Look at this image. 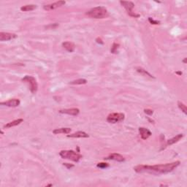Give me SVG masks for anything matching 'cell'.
I'll list each match as a JSON object with an SVG mask.
<instances>
[{"label":"cell","mask_w":187,"mask_h":187,"mask_svg":"<svg viewBox=\"0 0 187 187\" xmlns=\"http://www.w3.org/2000/svg\"><path fill=\"white\" fill-rule=\"evenodd\" d=\"M87 83V80L86 79L83 78H80V79H77V80H75L73 81H71L70 83V84L71 85H83V84H86Z\"/></svg>","instance_id":"obj_20"},{"label":"cell","mask_w":187,"mask_h":187,"mask_svg":"<svg viewBox=\"0 0 187 187\" xmlns=\"http://www.w3.org/2000/svg\"><path fill=\"white\" fill-rule=\"evenodd\" d=\"M71 132V129L69 127H64V128H59L56 129L53 131V133L55 135H59V134H69Z\"/></svg>","instance_id":"obj_17"},{"label":"cell","mask_w":187,"mask_h":187,"mask_svg":"<svg viewBox=\"0 0 187 187\" xmlns=\"http://www.w3.org/2000/svg\"><path fill=\"white\" fill-rule=\"evenodd\" d=\"M119 47H120V45H119V43H114L111 47L110 52H111L112 54H118V52H119Z\"/></svg>","instance_id":"obj_21"},{"label":"cell","mask_w":187,"mask_h":187,"mask_svg":"<svg viewBox=\"0 0 187 187\" xmlns=\"http://www.w3.org/2000/svg\"><path fill=\"white\" fill-rule=\"evenodd\" d=\"M144 113H146V114L149 115V116H151V115L153 114L154 111L152 110H151V109H145Z\"/></svg>","instance_id":"obj_25"},{"label":"cell","mask_w":187,"mask_h":187,"mask_svg":"<svg viewBox=\"0 0 187 187\" xmlns=\"http://www.w3.org/2000/svg\"><path fill=\"white\" fill-rule=\"evenodd\" d=\"M86 15L91 18H95V19H103L108 17L109 14L107 12V10L104 7H96L86 13Z\"/></svg>","instance_id":"obj_2"},{"label":"cell","mask_w":187,"mask_h":187,"mask_svg":"<svg viewBox=\"0 0 187 187\" xmlns=\"http://www.w3.org/2000/svg\"><path fill=\"white\" fill-rule=\"evenodd\" d=\"M37 8V5H27L21 7V10L23 12H27V11H32Z\"/></svg>","instance_id":"obj_19"},{"label":"cell","mask_w":187,"mask_h":187,"mask_svg":"<svg viewBox=\"0 0 187 187\" xmlns=\"http://www.w3.org/2000/svg\"><path fill=\"white\" fill-rule=\"evenodd\" d=\"M20 103H21V102H20V100L18 99H12V100H9L8 101L2 102L0 104L2 105L7 106V107H18L20 105Z\"/></svg>","instance_id":"obj_8"},{"label":"cell","mask_w":187,"mask_h":187,"mask_svg":"<svg viewBox=\"0 0 187 187\" xmlns=\"http://www.w3.org/2000/svg\"><path fill=\"white\" fill-rule=\"evenodd\" d=\"M96 42H97V43H99V44H101V45L104 44V43H103V40H102V39L100 38V37H98V38L96 39Z\"/></svg>","instance_id":"obj_27"},{"label":"cell","mask_w":187,"mask_h":187,"mask_svg":"<svg viewBox=\"0 0 187 187\" xmlns=\"http://www.w3.org/2000/svg\"><path fill=\"white\" fill-rule=\"evenodd\" d=\"M138 130H139L140 135L143 140H147L152 135L151 132L145 127H140Z\"/></svg>","instance_id":"obj_11"},{"label":"cell","mask_w":187,"mask_h":187,"mask_svg":"<svg viewBox=\"0 0 187 187\" xmlns=\"http://www.w3.org/2000/svg\"><path fill=\"white\" fill-rule=\"evenodd\" d=\"M110 166L109 164L107 163H105V162H100V163L97 164V167L99 168H101V169H105V168L108 167Z\"/></svg>","instance_id":"obj_23"},{"label":"cell","mask_w":187,"mask_h":187,"mask_svg":"<svg viewBox=\"0 0 187 187\" xmlns=\"http://www.w3.org/2000/svg\"><path fill=\"white\" fill-rule=\"evenodd\" d=\"M68 137H73V138H87L89 137V135L85 132H82V131H78L75 133L71 134V135H67Z\"/></svg>","instance_id":"obj_13"},{"label":"cell","mask_w":187,"mask_h":187,"mask_svg":"<svg viewBox=\"0 0 187 187\" xmlns=\"http://www.w3.org/2000/svg\"><path fill=\"white\" fill-rule=\"evenodd\" d=\"M181 162L179 161L172 162V163L162 164V165H137L134 167V170L138 173L154 174V175H160V174H167L172 172V170L178 167Z\"/></svg>","instance_id":"obj_1"},{"label":"cell","mask_w":187,"mask_h":187,"mask_svg":"<svg viewBox=\"0 0 187 187\" xmlns=\"http://www.w3.org/2000/svg\"><path fill=\"white\" fill-rule=\"evenodd\" d=\"M65 4H66L65 1H58V2H54V3L44 5V6H43V9H44L45 10L51 11V10H53L57 9V8H59V7L63 6V5H65Z\"/></svg>","instance_id":"obj_7"},{"label":"cell","mask_w":187,"mask_h":187,"mask_svg":"<svg viewBox=\"0 0 187 187\" xmlns=\"http://www.w3.org/2000/svg\"><path fill=\"white\" fill-rule=\"evenodd\" d=\"M149 22L152 24H156V25H157V24H160V22H159V21H155V20H154L153 18H149Z\"/></svg>","instance_id":"obj_24"},{"label":"cell","mask_w":187,"mask_h":187,"mask_svg":"<svg viewBox=\"0 0 187 187\" xmlns=\"http://www.w3.org/2000/svg\"><path fill=\"white\" fill-rule=\"evenodd\" d=\"M136 70H137V73H140V74L143 75L148 76V77H151V78H155L154 76L152 75L151 74H150V73H149V72L147 71V70H144V69L142 68V67H136Z\"/></svg>","instance_id":"obj_18"},{"label":"cell","mask_w":187,"mask_h":187,"mask_svg":"<svg viewBox=\"0 0 187 187\" xmlns=\"http://www.w3.org/2000/svg\"><path fill=\"white\" fill-rule=\"evenodd\" d=\"M176 74H178V75H182V73H181V72H177Z\"/></svg>","instance_id":"obj_28"},{"label":"cell","mask_w":187,"mask_h":187,"mask_svg":"<svg viewBox=\"0 0 187 187\" xmlns=\"http://www.w3.org/2000/svg\"><path fill=\"white\" fill-rule=\"evenodd\" d=\"M63 165H64L65 167H67V168H68V169H71L72 167H74V165H72V164L64 163V164H63Z\"/></svg>","instance_id":"obj_26"},{"label":"cell","mask_w":187,"mask_h":187,"mask_svg":"<svg viewBox=\"0 0 187 187\" xmlns=\"http://www.w3.org/2000/svg\"><path fill=\"white\" fill-rule=\"evenodd\" d=\"M59 112L60 113H64V114L76 116L80 113V110H79L78 108H69L60 110Z\"/></svg>","instance_id":"obj_12"},{"label":"cell","mask_w":187,"mask_h":187,"mask_svg":"<svg viewBox=\"0 0 187 187\" xmlns=\"http://www.w3.org/2000/svg\"><path fill=\"white\" fill-rule=\"evenodd\" d=\"M120 4L126 10L128 15L134 18H138L140 17L139 14H136L132 11L135 8V4L132 2H126V1H120Z\"/></svg>","instance_id":"obj_6"},{"label":"cell","mask_w":187,"mask_h":187,"mask_svg":"<svg viewBox=\"0 0 187 187\" xmlns=\"http://www.w3.org/2000/svg\"><path fill=\"white\" fill-rule=\"evenodd\" d=\"M62 46L66 51H67L70 53L73 52V51H75V45L74 43H72V42H64V43H62Z\"/></svg>","instance_id":"obj_14"},{"label":"cell","mask_w":187,"mask_h":187,"mask_svg":"<svg viewBox=\"0 0 187 187\" xmlns=\"http://www.w3.org/2000/svg\"><path fill=\"white\" fill-rule=\"evenodd\" d=\"M17 36L15 34L9 32H1L0 33V41H8L15 38Z\"/></svg>","instance_id":"obj_10"},{"label":"cell","mask_w":187,"mask_h":187,"mask_svg":"<svg viewBox=\"0 0 187 187\" xmlns=\"http://www.w3.org/2000/svg\"><path fill=\"white\" fill-rule=\"evenodd\" d=\"M105 159H106V160H114L119 162H123L125 161V158L123 156H121V155L119 154L116 153L111 154L109 155L108 156L105 158Z\"/></svg>","instance_id":"obj_9"},{"label":"cell","mask_w":187,"mask_h":187,"mask_svg":"<svg viewBox=\"0 0 187 187\" xmlns=\"http://www.w3.org/2000/svg\"><path fill=\"white\" fill-rule=\"evenodd\" d=\"M22 81L28 85L30 91L31 93H37V90H38V84H37V80H36V79L34 77L30 75H26L24 78H22Z\"/></svg>","instance_id":"obj_4"},{"label":"cell","mask_w":187,"mask_h":187,"mask_svg":"<svg viewBox=\"0 0 187 187\" xmlns=\"http://www.w3.org/2000/svg\"><path fill=\"white\" fill-rule=\"evenodd\" d=\"M59 155L62 159H68V160H71L75 162H78L83 158V156L81 154L73 150L61 151Z\"/></svg>","instance_id":"obj_3"},{"label":"cell","mask_w":187,"mask_h":187,"mask_svg":"<svg viewBox=\"0 0 187 187\" xmlns=\"http://www.w3.org/2000/svg\"><path fill=\"white\" fill-rule=\"evenodd\" d=\"M125 115L121 113H110L107 117V121L110 124H116L124 121Z\"/></svg>","instance_id":"obj_5"},{"label":"cell","mask_w":187,"mask_h":187,"mask_svg":"<svg viewBox=\"0 0 187 187\" xmlns=\"http://www.w3.org/2000/svg\"><path fill=\"white\" fill-rule=\"evenodd\" d=\"M178 107H179L180 110H181V111L184 113V114H187V108H186V106L185 104H184L182 102L178 101Z\"/></svg>","instance_id":"obj_22"},{"label":"cell","mask_w":187,"mask_h":187,"mask_svg":"<svg viewBox=\"0 0 187 187\" xmlns=\"http://www.w3.org/2000/svg\"><path fill=\"white\" fill-rule=\"evenodd\" d=\"M24 121V119H16V120H14L13 121H10L9 122V123H8L7 124H5V126H4V129H8V128H11V127H13V126H18V125H19L20 124H21L22 122Z\"/></svg>","instance_id":"obj_16"},{"label":"cell","mask_w":187,"mask_h":187,"mask_svg":"<svg viewBox=\"0 0 187 187\" xmlns=\"http://www.w3.org/2000/svg\"><path fill=\"white\" fill-rule=\"evenodd\" d=\"M183 137H184L183 134H179V135H176V136L168 140L167 141V146H172V144H175V143H178L179 140H181L182 139Z\"/></svg>","instance_id":"obj_15"}]
</instances>
